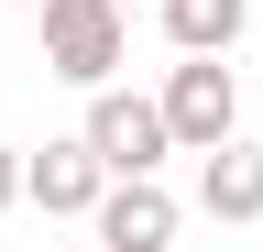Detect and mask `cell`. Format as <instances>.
<instances>
[{
  "instance_id": "1",
  "label": "cell",
  "mask_w": 263,
  "mask_h": 252,
  "mask_svg": "<svg viewBox=\"0 0 263 252\" xmlns=\"http://www.w3.org/2000/svg\"><path fill=\"white\" fill-rule=\"evenodd\" d=\"M121 55H132L121 0H44V66H55L66 88H110Z\"/></svg>"
},
{
  "instance_id": "5",
  "label": "cell",
  "mask_w": 263,
  "mask_h": 252,
  "mask_svg": "<svg viewBox=\"0 0 263 252\" xmlns=\"http://www.w3.org/2000/svg\"><path fill=\"white\" fill-rule=\"evenodd\" d=\"M99 186H110V165L88 153V132H77V143L22 153V198L44 208V219H88V208H99Z\"/></svg>"
},
{
  "instance_id": "8",
  "label": "cell",
  "mask_w": 263,
  "mask_h": 252,
  "mask_svg": "<svg viewBox=\"0 0 263 252\" xmlns=\"http://www.w3.org/2000/svg\"><path fill=\"white\" fill-rule=\"evenodd\" d=\"M0 208H22V143H0Z\"/></svg>"
},
{
  "instance_id": "7",
  "label": "cell",
  "mask_w": 263,
  "mask_h": 252,
  "mask_svg": "<svg viewBox=\"0 0 263 252\" xmlns=\"http://www.w3.org/2000/svg\"><path fill=\"white\" fill-rule=\"evenodd\" d=\"M154 11H164V33H176V55H230L241 22H252V0H154Z\"/></svg>"
},
{
  "instance_id": "2",
  "label": "cell",
  "mask_w": 263,
  "mask_h": 252,
  "mask_svg": "<svg viewBox=\"0 0 263 252\" xmlns=\"http://www.w3.org/2000/svg\"><path fill=\"white\" fill-rule=\"evenodd\" d=\"M164 132H176V153H209L241 132V88H230V55H186L176 77H164Z\"/></svg>"
},
{
  "instance_id": "3",
  "label": "cell",
  "mask_w": 263,
  "mask_h": 252,
  "mask_svg": "<svg viewBox=\"0 0 263 252\" xmlns=\"http://www.w3.org/2000/svg\"><path fill=\"white\" fill-rule=\"evenodd\" d=\"M88 153L110 176H154L176 132H164V99H132V88H88Z\"/></svg>"
},
{
  "instance_id": "4",
  "label": "cell",
  "mask_w": 263,
  "mask_h": 252,
  "mask_svg": "<svg viewBox=\"0 0 263 252\" xmlns=\"http://www.w3.org/2000/svg\"><path fill=\"white\" fill-rule=\"evenodd\" d=\"M88 219H99V241H110V252H176V219H186V208L164 198L154 176H110Z\"/></svg>"
},
{
  "instance_id": "9",
  "label": "cell",
  "mask_w": 263,
  "mask_h": 252,
  "mask_svg": "<svg viewBox=\"0 0 263 252\" xmlns=\"http://www.w3.org/2000/svg\"><path fill=\"white\" fill-rule=\"evenodd\" d=\"M22 11H44V0H22Z\"/></svg>"
},
{
  "instance_id": "10",
  "label": "cell",
  "mask_w": 263,
  "mask_h": 252,
  "mask_svg": "<svg viewBox=\"0 0 263 252\" xmlns=\"http://www.w3.org/2000/svg\"><path fill=\"white\" fill-rule=\"evenodd\" d=\"M121 11H132V0H121Z\"/></svg>"
},
{
  "instance_id": "6",
  "label": "cell",
  "mask_w": 263,
  "mask_h": 252,
  "mask_svg": "<svg viewBox=\"0 0 263 252\" xmlns=\"http://www.w3.org/2000/svg\"><path fill=\"white\" fill-rule=\"evenodd\" d=\"M197 208L209 219H263V143H209V165H197Z\"/></svg>"
}]
</instances>
